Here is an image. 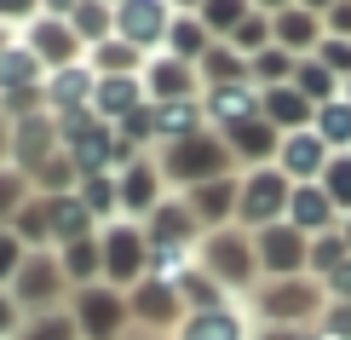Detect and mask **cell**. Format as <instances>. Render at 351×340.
<instances>
[{
	"label": "cell",
	"mask_w": 351,
	"mask_h": 340,
	"mask_svg": "<svg viewBox=\"0 0 351 340\" xmlns=\"http://www.w3.org/2000/svg\"><path fill=\"white\" fill-rule=\"evenodd\" d=\"M162 179L173 185H208V179H225V168H230V144L225 139H213V133H190V139H173L167 150H162Z\"/></svg>",
	"instance_id": "6da1fadb"
},
{
	"label": "cell",
	"mask_w": 351,
	"mask_h": 340,
	"mask_svg": "<svg viewBox=\"0 0 351 340\" xmlns=\"http://www.w3.org/2000/svg\"><path fill=\"white\" fill-rule=\"evenodd\" d=\"M288 190H294V179H288L282 168H254L242 179V196H237V219H247V225H282L288 219Z\"/></svg>",
	"instance_id": "7a4b0ae2"
},
{
	"label": "cell",
	"mask_w": 351,
	"mask_h": 340,
	"mask_svg": "<svg viewBox=\"0 0 351 340\" xmlns=\"http://www.w3.org/2000/svg\"><path fill=\"white\" fill-rule=\"evenodd\" d=\"M167 29H173V0H121L115 6V41L138 47L144 58L167 47Z\"/></svg>",
	"instance_id": "3957f363"
},
{
	"label": "cell",
	"mask_w": 351,
	"mask_h": 340,
	"mask_svg": "<svg viewBox=\"0 0 351 340\" xmlns=\"http://www.w3.org/2000/svg\"><path fill=\"white\" fill-rule=\"evenodd\" d=\"M23 47L40 58V69H47V76H52V69H69V64H81V58H86V47H81L75 29H69V18H47V12H40V18L23 29Z\"/></svg>",
	"instance_id": "277c9868"
},
{
	"label": "cell",
	"mask_w": 351,
	"mask_h": 340,
	"mask_svg": "<svg viewBox=\"0 0 351 340\" xmlns=\"http://www.w3.org/2000/svg\"><path fill=\"white\" fill-rule=\"evenodd\" d=\"M98 254H104V277L110 283H138L144 265H150V236L138 225H110L98 236Z\"/></svg>",
	"instance_id": "5b68a950"
},
{
	"label": "cell",
	"mask_w": 351,
	"mask_h": 340,
	"mask_svg": "<svg viewBox=\"0 0 351 340\" xmlns=\"http://www.w3.org/2000/svg\"><path fill=\"white\" fill-rule=\"evenodd\" d=\"M58 144H64V127H58L47 110L18 115V122H12V156H18V173L47 168V161L58 156Z\"/></svg>",
	"instance_id": "8992f818"
},
{
	"label": "cell",
	"mask_w": 351,
	"mask_h": 340,
	"mask_svg": "<svg viewBox=\"0 0 351 340\" xmlns=\"http://www.w3.org/2000/svg\"><path fill=\"white\" fill-rule=\"evenodd\" d=\"M202 260H208V271L219 277V283H247L254 277V242H247V231H230V225H219L208 231V242H202Z\"/></svg>",
	"instance_id": "52a82bcc"
},
{
	"label": "cell",
	"mask_w": 351,
	"mask_h": 340,
	"mask_svg": "<svg viewBox=\"0 0 351 340\" xmlns=\"http://www.w3.org/2000/svg\"><path fill=\"white\" fill-rule=\"evenodd\" d=\"M144 93H150V104H179V98H196V64H184V58H173V52H156V58H144Z\"/></svg>",
	"instance_id": "ba28073f"
},
{
	"label": "cell",
	"mask_w": 351,
	"mask_h": 340,
	"mask_svg": "<svg viewBox=\"0 0 351 340\" xmlns=\"http://www.w3.org/2000/svg\"><path fill=\"white\" fill-rule=\"evenodd\" d=\"M254 254H259V265H265L271 277H300V265H305V254H311V236H300L294 225H265L254 236Z\"/></svg>",
	"instance_id": "9c48e42d"
},
{
	"label": "cell",
	"mask_w": 351,
	"mask_h": 340,
	"mask_svg": "<svg viewBox=\"0 0 351 340\" xmlns=\"http://www.w3.org/2000/svg\"><path fill=\"white\" fill-rule=\"evenodd\" d=\"M75 317H81V335L86 340H115L127 323V300L121 294H110L104 283H86L75 294Z\"/></svg>",
	"instance_id": "30bf717a"
},
{
	"label": "cell",
	"mask_w": 351,
	"mask_h": 340,
	"mask_svg": "<svg viewBox=\"0 0 351 340\" xmlns=\"http://www.w3.org/2000/svg\"><path fill=\"white\" fill-rule=\"evenodd\" d=\"M328 156H334V150H328L323 139H317L311 127H305V133H282V144H276V168H282L294 185H311V179H323Z\"/></svg>",
	"instance_id": "8fae6325"
},
{
	"label": "cell",
	"mask_w": 351,
	"mask_h": 340,
	"mask_svg": "<svg viewBox=\"0 0 351 340\" xmlns=\"http://www.w3.org/2000/svg\"><path fill=\"white\" fill-rule=\"evenodd\" d=\"M150 104V93H144V81L138 76H98L93 81V115L98 122H127L133 110H144Z\"/></svg>",
	"instance_id": "7c38bea8"
},
{
	"label": "cell",
	"mask_w": 351,
	"mask_h": 340,
	"mask_svg": "<svg viewBox=\"0 0 351 340\" xmlns=\"http://www.w3.org/2000/svg\"><path fill=\"white\" fill-rule=\"evenodd\" d=\"M323 18L317 12H305V6H288V12H276L271 18V47H282V52H294V58H311L317 47H323Z\"/></svg>",
	"instance_id": "4fadbf2b"
},
{
	"label": "cell",
	"mask_w": 351,
	"mask_h": 340,
	"mask_svg": "<svg viewBox=\"0 0 351 340\" xmlns=\"http://www.w3.org/2000/svg\"><path fill=\"white\" fill-rule=\"evenodd\" d=\"M64 283H69V277H64V265H58L52 254H29L18 265V277H12V300H18V306H47Z\"/></svg>",
	"instance_id": "5bb4252c"
},
{
	"label": "cell",
	"mask_w": 351,
	"mask_h": 340,
	"mask_svg": "<svg viewBox=\"0 0 351 340\" xmlns=\"http://www.w3.org/2000/svg\"><path fill=\"white\" fill-rule=\"evenodd\" d=\"M202 115H213L219 127H242L259 115V87L254 81H230V87H208V98H202Z\"/></svg>",
	"instance_id": "9a60e30c"
},
{
	"label": "cell",
	"mask_w": 351,
	"mask_h": 340,
	"mask_svg": "<svg viewBox=\"0 0 351 340\" xmlns=\"http://www.w3.org/2000/svg\"><path fill=\"white\" fill-rule=\"evenodd\" d=\"M259 115H265L276 133H305L317 122V104L305 93H294V87H265V93H259Z\"/></svg>",
	"instance_id": "2e32d148"
},
{
	"label": "cell",
	"mask_w": 351,
	"mask_h": 340,
	"mask_svg": "<svg viewBox=\"0 0 351 340\" xmlns=\"http://www.w3.org/2000/svg\"><path fill=\"white\" fill-rule=\"evenodd\" d=\"M288 225H294L300 236H323V231H334V202H328V190L317 185V179L288 190Z\"/></svg>",
	"instance_id": "e0dca14e"
},
{
	"label": "cell",
	"mask_w": 351,
	"mask_h": 340,
	"mask_svg": "<svg viewBox=\"0 0 351 340\" xmlns=\"http://www.w3.org/2000/svg\"><path fill=\"white\" fill-rule=\"evenodd\" d=\"M237 196H242V185L237 179H230V173H225V179H208V185H196V190H190V214H196V225H225V214H237Z\"/></svg>",
	"instance_id": "ac0fdd59"
},
{
	"label": "cell",
	"mask_w": 351,
	"mask_h": 340,
	"mask_svg": "<svg viewBox=\"0 0 351 340\" xmlns=\"http://www.w3.org/2000/svg\"><path fill=\"white\" fill-rule=\"evenodd\" d=\"M127 312L144 317L150 329H167V323L179 317V283H162V277H156V283H138L133 300H127Z\"/></svg>",
	"instance_id": "d6986e66"
},
{
	"label": "cell",
	"mask_w": 351,
	"mask_h": 340,
	"mask_svg": "<svg viewBox=\"0 0 351 340\" xmlns=\"http://www.w3.org/2000/svg\"><path fill=\"white\" fill-rule=\"evenodd\" d=\"M190 231H196V214H190V202H156L150 208V242L156 248H184Z\"/></svg>",
	"instance_id": "ffe728a7"
},
{
	"label": "cell",
	"mask_w": 351,
	"mask_h": 340,
	"mask_svg": "<svg viewBox=\"0 0 351 340\" xmlns=\"http://www.w3.org/2000/svg\"><path fill=\"white\" fill-rule=\"evenodd\" d=\"M115 185H121V208H127V214H144V219H150V208L162 202V168H150V161H133Z\"/></svg>",
	"instance_id": "44dd1931"
},
{
	"label": "cell",
	"mask_w": 351,
	"mask_h": 340,
	"mask_svg": "<svg viewBox=\"0 0 351 340\" xmlns=\"http://www.w3.org/2000/svg\"><path fill=\"white\" fill-rule=\"evenodd\" d=\"M208 47H213L208 23H202L196 12H173V29H167V47H162V52L184 58V64H202V58H208Z\"/></svg>",
	"instance_id": "7402d4cb"
},
{
	"label": "cell",
	"mask_w": 351,
	"mask_h": 340,
	"mask_svg": "<svg viewBox=\"0 0 351 340\" xmlns=\"http://www.w3.org/2000/svg\"><path fill=\"white\" fill-rule=\"evenodd\" d=\"M47 202H52V242L58 248L93 236V214H86V202L75 196V190H69V196H47Z\"/></svg>",
	"instance_id": "603a6c76"
},
{
	"label": "cell",
	"mask_w": 351,
	"mask_h": 340,
	"mask_svg": "<svg viewBox=\"0 0 351 340\" xmlns=\"http://www.w3.org/2000/svg\"><path fill=\"white\" fill-rule=\"evenodd\" d=\"M230 156H247V161H265L276 156V144H282V133H276L265 115H254V122H242V127H230Z\"/></svg>",
	"instance_id": "cb8c5ba5"
},
{
	"label": "cell",
	"mask_w": 351,
	"mask_h": 340,
	"mask_svg": "<svg viewBox=\"0 0 351 340\" xmlns=\"http://www.w3.org/2000/svg\"><path fill=\"white\" fill-rule=\"evenodd\" d=\"M196 76H202V87H230V81H247V58L230 47V41H213V47H208V58L196 64Z\"/></svg>",
	"instance_id": "d4e9b609"
},
{
	"label": "cell",
	"mask_w": 351,
	"mask_h": 340,
	"mask_svg": "<svg viewBox=\"0 0 351 340\" xmlns=\"http://www.w3.org/2000/svg\"><path fill=\"white\" fill-rule=\"evenodd\" d=\"M288 87H294V93H305L311 104H328V98H340V76H334V69H328L317 52L294 64V81H288Z\"/></svg>",
	"instance_id": "484cf974"
},
{
	"label": "cell",
	"mask_w": 351,
	"mask_h": 340,
	"mask_svg": "<svg viewBox=\"0 0 351 340\" xmlns=\"http://www.w3.org/2000/svg\"><path fill=\"white\" fill-rule=\"evenodd\" d=\"M12 236H18L23 248H47L52 242V202L47 196H29L18 214H12Z\"/></svg>",
	"instance_id": "4316f807"
},
{
	"label": "cell",
	"mask_w": 351,
	"mask_h": 340,
	"mask_svg": "<svg viewBox=\"0 0 351 340\" xmlns=\"http://www.w3.org/2000/svg\"><path fill=\"white\" fill-rule=\"evenodd\" d=\"M86 58H93V76H144V52L127 47V41H115V35L98 41Z\"/></svg>",
	"instance_id": "83f0119b"
},
{
	"label": "cell",
	"mask_w": 351,
	"mask_h": 340,
	"mask_svg": "<svg viewBox=\"0 0 351 340\" xmlns=\"http://www.w3.org/2000/svg\"><path fill=\"white\" fill-rule=\"evenodd\" d=\"M69 29H75L81 47L93 52L98 41H110V35H115V6H104V0H81V6L69 12Z\"/></svg>",
	"instance_id": "f1b7e54d"
},
{
	"label": "cell",
	"mask_w": 351,
	"mask_h": 340,
	"mask_svg": "<svg viewBox=\"0 0 351 340\" xmlns=\"http://www.w3.org/2000/svg\"><path fill=\"white\" fill-rule=\"evenodd\" d=\"M294 64H300L294 52L265 47V52H254V58H247V81H254L259 93H265V87H288V81H294Z\"/></svg>",
	"instance_id": "f546056e"
},
{
	"label": "cell",
	"mask_w": 351,
	"mask_h": 340,
	"mask_svg": "<svg viewBox=\"0 0 351 340\" xmlns=\"http://www.w3.org/2000/svg\"><path fill=\"white\" fill-rule=\"evenodd\" d=\"M156 110V139H190V133H202V110L196 98H179V104H150Z\"/></svg>",
	"instance_id": "4dcf8cb0"
},
{
	"label": "cell",
	"mask_w": 351,
	"mask_h": 340,
	"mask_svg": "<svg viewBox=\"0 0 351 340\" xmlns=\"http://www.w3.org/2000/svg\"><path fill=\"white\" fill-rule=\"evenodd\" d=\"M58 265H64V277L69 283H93L98 271H104V254H98V236H81V242H69V248H58Z\"/></svg>",
	"instance_id": "1f68e13d"
},
{
	"label": "cell",
	"mask_w": 351,
	"mask_h": 340,
	"mask_svg": "<svg viewBox=\"0 0 351 340\" xmlns=\"http://www.w3.org/2000/svg\"><path fill=\"white\" fill-rule=\"evenodd\" d=\"M311 133L328 144V150H351V104H346V98H328V104H317Z\"/></svg>",
	"instance_id": "d6a6232c"
},
{
	"label": "cell",
	"mask_w": 351,
	"mask_h": 340,
	"mask_svg": "<svg viewBox=\"0 0 351 340\" xmlns=\"http://www.w3.org/2000/svg\"><path fill=\"white\" fill-rule=\"evenodd\" d=\"M184 340H242V323H237V312L208 306V312H196L184 323Z\"/></svg>",
	"instance_id": "836d02e7"
},
{
	"label": "cell",
	"mask_w": 351,
	"mask_h": 340,
	"mask_svg": "<svg viewBox=\"0 0 351 340\" xmlns=\"http://www.w3.org/2000/svg\"><path fill=\"white\" fill-rule=\"evenodd\" d=\"M75 196L86 202V214H93V219H104V214L121 208V185H115V173H86Z\"/></svg>",
	"instance_id": "e575fe53"
},
{
	"label": "cell",
	"mask_w": 351,
	"mask_h": 340,
	"mask_svg": "<svg viewBox=\"0 0 351 340\" xmlns=\"http://www.w3.org/2000/svg\"><path fill=\"white\" fill-rule=\"evenodd\" d=\"M247 12H254V0H202V12H196V18L208 23V35H213V41H225L230 29L247 18Z\"/></svg>",
	"instance_id": "d590c367"
},
{
	"label": "cell",
	"mask_w": 351,
	"mask_h": 340,
	"mask_svg": "<svg viewBox=\"0 0 351 340\" xmlns=\"http://www.w3.org/2000/svg\"><path fill=\"white\" fill-rule=\"evenodd\" d=\"M311 300H317V294H311V283H300V277H282V283L265 294V306H271L276 317H300V312H311Z\"/></svg>",
	"instance_id": "8d00e7d4"
},
{
	"label": "cell",
	"mask_w": 351,
	"mask_h": 340,
	"mask_svg": "<svg viewBox=\"0 0 351 340\" xmlns=\"http://www.w3.org/2000/svg\"><path fill=\"white\" fill-rule=\"evenodd\" d=\"M225 41H230V47H237L242 58H254V52H265V47H271V18H265V12H247V18H242L237 29H230Z\"/></svg>",
	"instance_id": "74e56055"
},
{
	"label": "cell",
	"mask_w": 351,
	"mask_h": 340,
	"mask_svg": "<svg viewBox=\"0 0 351 340\" xmlns=\"http://www.w3.org/2000/svg\"><path fill=\"white\" fill-rule=\"evenodd\" d=\"M35 185L47 190V196H69V190H81V168L69 156H52L47 168H35Z\"/></svg>",
	"instance_id": "f35d334b"
},
{
	"label": "cell",
	"mask_w": 351,
	"mask_h": 340,
	"mask_svg": "<svg viewBox=\"0 0 351 340\" xmlns=\"http://www.w3.org/2000/svg\"><path fill=\"white\" fill-rule=\"evenodd\" d=\"M328 190V202L334 208H351V150H340V156H328V168H323V179H317Z\"/></svg>",
	"instance_id": "ab89813d"
},
{
	"label": "cell",
	"mask_w": 351,
	"mask_h": 340,
	"mask_svg": "<svg viewBox=\"0 0 351 340\" xmlns=\"http://www.w3.org/2000/svg\"><path fill=\"white\" fill-rule=\"evenodd\" d=\"M29 202V173H18V168H0V225H6L12 214H18Z\"/></svg>",
	"instance_id": "60d3db41"
},
{
	"label": "cell",
	"mask_w": 351,
	"mask_h": 340,
	"mask_svg": "<svg viewBox=\"0 0 351 340\" xmlns=\"http://www.w3.org/2000/svg\"><path fill=\"white\" fill-rule=\"evenodd\" d=\"M317 58L340 76V87L351 81V41H340V35H323V47H317Z\"/></svg>",
	"instance_id": "b9f144b4"
},
{
	"label": "cell",
	"mask_w": 351,
	"mask_h": 340,
	"mask_svg": "<svg viewBox=\"0 0 351 340\" xmlns=\"http://www.w3.org/2000/svg\"><path fill=\"white\" fill-rule=\"evenodd\" d=\"M23 340H75V323L69 317H35L23 329Z\"/></svg>",
	"instance_id": "7bdbcfd3"
},
{
	"label": "cell",
	"mask_w": 351,
	"mask_h": 340,
	"mask_svg": "<svg viewBox=\"0 0 351 340\" xmlns=\"http://www.w3.org/2000/svg\"><path fill=\"white\" fill-rule=\"evenodd\" d=\"M23 260H29V248H23V242H18L12 231H0V283H12Z\"/></svg>",
	"instance_id": "ee69618b"
},
{
	"label": "cell",
	"mask_w": 351,
	"mask_h": 340,
	"mask_svg": "<svg viewBox=\"0 0 351 340\" xmlns=\"http://www.w3.org/2000/svg\"><path fill=\"white\" fill-rule=\"evenodd\" d=\"M40 18V0H0V29H12V23H35Z\"/></svg>",
	"instance_id": "f6af8a7d"
},
{
	"label": "cell",
	"mask_w": 351,
	"mask_h": 340,
	"mask_svg": "<svg viewBox=\"0 0 351 340\" xmlns=\"http://www.w3.org/2000/svg\"><path fill=\"white\" fill-rule=\"evenodd\" d=\"M323 29H328V35H340V41H351V0H340V6L328 12V18H323Z\"/></svg>",
	"instance_id": "bcb514c9"
},
{
	"label": "cell",
	"mask_w": 351,
	"mask_h": 340,
	"mask_svg": "<svg viewBox=\"0 0 351 340\" xmlns=\"http://www.w3.org/2000/svg\"><path fill=\"white\" fill-rule=\"evenodd\" d=\"M18 323V300H12V288H0V335Z\"/></svg>",
	"instance_id": "7dc6e473"
},
{
	"label": "cell",
	"mask_w": 351,
	"mask_h": 340,
	"mask_svg": "<svg viewBox=\"0 0 351 340\" xmlns=\"http://www.w3.org/2000/svg\"><path fill=\"white\" fill-rule=\"evenodd\" d=\"M328 283H334V294H340V300H351V260L340 265V271H328Z\"/></svg>",
	"instance_id": "c3c4849f"
},
{
	"label": "cell",
	"mask_w": 351,
	"mask_h": 340,
	"mask_svg": "<svg viewBox=\"0 0 351 340\" xmlns=\"http://www.w3.org/2000/svg\"><path fill=\"white\" fill-rule=\"evenodd\" d=\"M75 6H81V0H40V12H47V18H69Z\"/></svg>",
	"instance_id": "681fc988"
},
{
	"label": "cell",
	"mask_w": 351,
	"mask_h": 340,
	"mask_svg": "<svg viewBox=\"0 0 351 340\" xmlns=\"http://www.w3.org/2000/svg\"><path fill=\"white\" fill-rule=\"evenodd\" d=\"M294 6H305V12H317V18H328V12L340 6V0H294Z\"/></svg>",
	"instance_id": "f907efd6"
},
{
	"label": "cell",
	"mask_w": 351,
	"mask_h": 340,
	"mask_svg": "<svg viewBox=\"0 0 351 340\" xmlns=\"http://www.w3.org/2000/svg\"><path fill=\"white\" fill-rule=\"evenodd\" d=\"M294 0H254V12H265V18H276V12H288Z\"/></svg>",
	"instance_id": "816d5d0a"
},
{
	"label": "cell",
	"mask_w": 351,
	"mask_h": 340,
	"mask_svg": "<svg viewBox=\"0 0 351 340\" xmlns=\"http://www.w3.org/2000/svg\"><path fill=\"white\" fill-rule=\"evenodd\" d=\"M6 156H12V122L0 115V161H6Z\"/></svg>",
	"instance_id": "f5cc1de1"
},
{
	"label": "cell",
	"mask_w": 351,
	"mask_h": 340,
	"mask_svg": "<svg viewBox=\"0 0 351 340\" xmlns=\"http://www.w3.org/2000/svg\"><path fill=\"white\" fill-rule=\"evenodd\" d=\"M173 12H202V0H173Z\"/></svg>",
	"instance_id": "db71d44e"
},
{
	"label": "cell",
	"mask_w": 351,
	"mask_h": 340,
	"mask_svg": "<svg viewBox=\"0 0 351 340\" xmlns=\"http://www.w3.org/2000/svg\"><path fill=\"white\" fill-rule=\"evenodd\" d=\"M340 98H346V104H351V81H346V87H340Z\"/></svg>",
	"instance_id": "11a10c76"
},
{
	"label": "cell",
	"mask_w": 351,
	"mask_h": 340,
	"mask_svg": "<svg viewBox=\"0 0 351 340\" xmlns=\"http://www.w3.org/2000/svg\"><path fill=\"white\" fill-rule=\"evenodd\" d=\"M271 340H300V335H271Z\"/></svg>",
	"instance_id": "9f6ffc18"
},
{
	"label": "cell",
	"mask_w": 351,
	"mask_h": 340,
	"mask_svg": "<svg viewBox=\"0 0 351 340\" xmlns=\"http://www.w3.org/2000/svg\"><path fill=\"white\" fill-rule=\"evenodd\" d=\"M104 6H121V0H104Z\"/></svg>",
	"instance_id": "6f0895ef"
},
{
	"label": "cell",
	"mask_w": 351,
	"mask_h": 340,
	"mask_svg": "<svg viewBox=\"0 0 351 340\" xmlns=\"http://www.w3.org/2000/svg\"><path fill=\"white\" fill-rule=\"evenodd\" d=\"M346 242H351V225H346Z\"/></svg>",
	"instance_id": "680465c9"
},
{
	"label": "cell",
	"mask_w": 351,
	"mask_h": 340,
	"mask_svg": "<svg viewBox=\"0 0 351 340\" xmlns=\"http://www.w3.org/2000/svg\"><path fill=\"white\" fill-rule=\"evenodd\" d=\"M0 47H6V35H0Z\"/></svg>",
	"instance_id": "91938a15"
}]
</instances>
